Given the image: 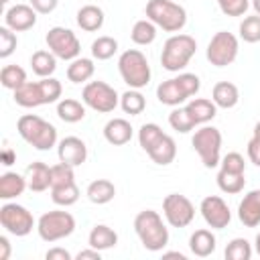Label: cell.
I'll use <instances>...</instances> for the list:
<instances>
[{
	"label": "cell",
	"instance_id": "obj_33",
	"mask_svg": "<svg viewBox=\"0 0 260 260\" xmlns=\"http://www.w3.org/2000/svg\"><path fill=\"white\" fill-rule=\"evenodd\" d=\"M217 187L228 193V195H236V193H242L244 187H246V173H232V171H223L219 169L217 173Z\"/></svg>",
	"mask_w": 260,
	"mask_h": 260
},
{
	"label": "cell",
	"instance_id": "obj_42",
	"mask_svg": "<svg viewBox=\"0 0 260 260\" xmlns=\"http://www.w3.org/2000/svg\"><path fill=\"white\" fill-rule=\"evenodd\" d=\"M75 167L67 165V162H57L51 167V187H61V185H69V183H75V173H73Z\"/></svg>",
	"mask_w": 260,
	"mask_h": 260
},
{
	"label": "cell",
	"instance_id": "obj_52",
	"mask_svg": "<svg viewBox=\"0 0 260 260\" xmlns=\"http://www.w3.org/2000/svg\"><path fill=\"white\" fill-rule=\"evenodd\" d=\"M10 258V242L6 236H0V260H8Z\"/></svg>",
	"mask_w": 260,
	"mask_h": 260
},
{
	"label": "cell",
	"instance_id": "obj_15",
	"mask_svg": "<svg viewBox=\"0 0 260 260\" xmlns=\"http://www.w3.org/2000/svg\"><path fill=\"white\" fill-rule=\"evenodd\" d=\"M57 156L61 162H67L71 167H79L87 160V146L77 136H65L57 142Z\"/></svg>",
	"mask_w": 260,
	"mask_h": 260
},
{
	"label": "cell",
	"instance_id": "obj_35",
	"mask_svg": "<svg viewBox=\"0 0 260 260\" xmlns=\"http://www.w3.org/2000/svg\"><path fill=\"white\" fill-rule=\"evenodd\" d=\"M118 53V41L114 37L102 35L91 43V57L98 61H108Z\"/></svg>",
	"mask_w": 260,
	"mask_h": 260
},
{
	"label": "cell",
	"instance_id": "obj_19",
	"mask_svg": "<svg viewBox=\"0 0 260 260\" xmlns=\"http://www.w3.org/2000/svg\"><path fill=\"white\" fill-rule=\"evenodd\" d=\"M156 98H158L160 104L171 106V108H177V106H181L183 102L189 100V95L185 93V89L181 87V83L177 81V77H171V79L160 81L158 87H156Z\"/></svg>",
	"mask_w": 260,
	"mask_h": 260
},
{
	"label": "cell",
	"instance_id": "obj_44",
	"mask_svg": "<svg viewBox=\"0 0 260 260\" xmlns=\"http://www.w3.org/2000/svg\"><path fill=\"white\" fill-rule=\"evenodd\" d=\"M18 45V39H16V32L8 26H0V57L2 59H8L14 49Z\"/></svg>",
	"mask_w": 260,
	"mask_h": 260
},
{
	"label": "cell",
	"instance_id": "obj_6",
	"mask_svg": "<svg viewBox=\"0 0 260 260\" xmlns=\"http://www.w3.org/2000/svg\"><path fill=\"white\" fill-rule=\"evenodd\" d=\"M37 232L43 242H59L63 238H69L75 232V217L69 211L53 209L45 211L37 221Z\"/></svg>",
	"mask_w": 260,
	"mask_h": 260
},
{
	"label": "cell",
	"instance_id": "obj_37",
	"mask_svg": "<svg viewBox=\"0 0 260 260\" xmlns=\"http://www.w3.org/2000/svg\"><path fill=\"white\" fill-rule=\"evenodd\" d=\"M51 199L59 207H69V205L77 203V199H79V187L75 183L61 185V187H51Z\"/></svg>",
	"mask_w": 260,
	"mask_h": 260
},
{
	"label": "cell",
	"instance_id": "obj_45",
	"mask_svg": "<svg viewBox=\"0 0 260 260\" xmlns=\"http://www.w3.org/2000/svg\"><path fill=\"white\" fill-rule=\"evenodd\" d=\"M217 6L225 16H244L250 8V0H217Z\"/></svg>",
	"mask_w": 260,
	"mask_h": 260
},
{
	"label": "cell",
	"instance_id": "obj_34",
	"mask_svg": "<svg viewBox=\"0 0 260 260\" xmlns=\"http://www.w3.org/2000/svg\"><path fill=\"white\" fill-rule=\"evenodd\" d=\"M120 108L124 110V114H130V116H138L144 112L146 108V98L140 93V89H128L120 95Z\"/></svg>",
	"mask_w": 260,
	"mask_h": 260
},
{
	"label": "cell",
	"instance_id": "obj_57",
	"mask_svg": "<svg viewBox=\"0 0 260 260\" xmlns=\"http://www.w3.org/2000/svg\"><path fill=\"white\" fill-rule=\"evenodd\" d=\"M0 2H2V4H8V2H10V0H0Z\"/></svg>",
	"mask_w": 260,
	"mask_h": 260
},
{
	"label": "cell",
	"instance_id": "obj_4",
	"mask_svg": "<svg viewBox=\"0 0 260 260\" xmlns=\"http://www.w3.org/2000/svg\"><path fill=\"white\" fill-rule=\"evenodd\" d=\"M118 71L122 81L132 89H142L150 81V65L140 49H126L118 57Z\"/></svg>",
	"mask_w": 260,
	"mask_h": 260
},
{
	"label": "cell",
	"instance_id": "obj_31",
	"mask_svg": "<svg viewBox=\"0 0 260 260\" xmlns=\"http://www.w3.org/2000/svg\"><path fill=\"white\" fill-rule=\"evenodd\" d=\"M30 69L39 77H53V73L57 69V57L51 51L39 49L30 57Z\"/></svg>",
	"mask_w": 260,
	"mask_h": 260
},
{
	"label": "cell",
	"instance_id": "obj_16",
	"mask_svg": "<svg viewBox=\"0 0 260 260\" xmlns=\"http://www.w3.org/2000/svg\"><path fill=\"white\" fill-rule=\"evenodd\" d=\"M238 219L246 228H258L260 225V189L248 191L244 199L238 205Z\"/></svg>",
	"mask_w": 260,
	"mask_h": 260
},
{
	"label": "cell",
	"instance_id": "obj_18",
	"mask_svg": "<svg viewBox=\"0 0 260 260\" xmlns=\"http://www.w3.org/2000/svg\"><path fill=\"white\" fill-rule=\"evenodd\" d=\"M26 183L28 189L35 193H43L47 189H51V167L43 160H35L26 167Z\"/></svg>",
	"mask_w": 260,
	"mask_h": 260
},
{
	"label": "cell",
	"instance_id": "obj_10",
	"mask_svg": "<svg viewBox=\"0 0 260 260\" xmlns=\"http://www.w3.org/2000/svg\"><path fill=\"white\" fill-rule=\"evenodd\" d=\"M45 43H47L49 51L57 59H63V61H73L81 53V43H79L77 35L71 28H65V26L49 28V32L45 37Z\"/></svg>",
	"mask_w": 260,
	"mask_h": 260
},
{
	"label": "cell",
	"instance_id": "obj_7",
	"mask_svg": "<svg viewBox=\"0 0 260 260\" xmlns=\"http://www.w3.org/2000/svg\"><path fill=\"white\" fill-rule=\"evenodd\" d=\"M191 144L195 152L199 154L205 169H213L221 160V132L215 126L203 124L199 130H195Z\"/></svg>",
	"mask_w": 260,
	"mask_h": 260
},
{
	"label": "cell",
	"instance_id": "obj_46",
	"mask_svg": "<svg viewBox=\"0 0 260 260\" xmlns=\"http://www.w3.org/2000/svg\"><path fill=\"white\" fill-rule=\"evenodd\" d=\"M219 169L232 171V173H246V160L240 152H228L219 160Z\"/></svg>",
	"mask_w": 260,
	"mask_h": 260
},
{
	"label": "cell",
	"instance_id": "obj_2",
	"mask_svg": "<svg viewBox=\"0 0 260 260\" xmlns=\"http://www.w3.org/2000/svg\"><path fill=\"white\" fill-rule=\"evenodd\" d=\"M16 130L24 142L37 150H51L57 146V128L37 114H24L16 122Z\"/></svg>",
	"mask_w": 260,
	"mask_h": 260
},
{
	"label": "cell",
	"instance_id": "obj_38",
	"mask_svg": "<svg viewBox=\"0 0 260 260\" xmlns=\"http://www.w3.org/2000/svg\"><path fill=\"white\" fill-rule=\"evenodd\" d=\"M162 136H165V132H162V128H160L158 124L146 122V124H142L140 130H138V144L142 146L144 152H148Z\"/></svg>",
	"mask_w": 260,
	"mask_h": 260
},
{
	"label": "cell",
	"instance_id": "obj_8",
	"mask_svg": "<svg viewBox=\"0 0 260 260\" xmlns=\"http://www.w3.org/2000/svg\"><path fill=\"white\" fill-rule=\"evenodd\" d=\"M240 51V41L234 32L228 30H217L211 41L207 43V51L205 57L213 67H228L236 61Z\"/></svg>",
	"mask_w": 260,
	"mask_h": 260
},
{
	"label": "cell",
	"instance_id": "obj_20",
	"mask_svg": "<svg viewBox=\"0 0 260 260\" xmlns=\"http://www.w3.org/2000/svg\"><path fill=\"white\" fill-rule=\"evenodd\" d=\"M75 20H77V26L85 32H95L104 26V20H106V14L100 6L95 4H85L77 10L75 14Z\"/></svg>",
	"mask_w": 260,
	"mask_h": 260
},
{
	"label": "cell",
	"instance_id": "obj_48",
	"mask_svg": "<svg viewBox=\"0 0 260 260\" xmlns=\"http://www.w3.org/2000/svg\"><path fill=\"white\" fill-rule=\"evenodd\" d=\"M28 2L39 14H51L59 4V0H28Z\"/></svg>",
	"mask_w": 260,
	"mask_h": 260
},
{
	"label": "cell",
	"instance_id": "obj_43",
	"mask_svg": "<svg viewBox=\"0 0 260 260\" xmlns=\"http://www.w3.org/2000/svg\"><path fill=\"white\" fill-rule=\"evenodd\" d=\"M39 85H41V93H43V102L45 104L59 102V98L63 93V85H61L59 79H55V77H41Z\"/></svg>",
	"mask_w": 260,
	"mask_h": 260
},
{
	"label": "cell",
	"instance_id": "obj_11",
	"mask_svg": "<svg viewBox=\"0 0 260 260\" xmlns=\"http://www.w3.org/2000/svg\"><path fill=\"white\" fill-rule=\"evenodd\" d=\"M0 223L2 228L10 234V236H16V238H24L32 232L35 228V217L32 213L24 207V205H18V203H4L0 207Z\"/></svg>",
	"mask_w": 260,
	"mask_h": 260
},
{
	"label": "cell",
	"instance_id": "obj_29",
	"mask_svg": "<svg viewBox=\"0 0 260 260\" xmlns=\"http://www.w3.org/2000/svg\"><path fill=\"white\" fill-rule=\"evenodd\" d=\"M85 195H87V199H89L91 203H95V205H106V203H110V201L116 197V187H114V183L108 181V179H95V181H91V183L87 185Z\"/></svg>",
	"mask_w": 260,
	"mask_h": 260
},
{
	"label": "cell",
	"instance_id": "obj_36",
	"mask_svg": "<svg viewBox=\"0 0 260 260\" xmlns=\"http://www.w3.org/2000/svg\"><path fill=\"white\" fill-rule=\"evenodd\" d=\"M0 83L6 89H18L20 85L26 83V71L20 65H4L0 71Z\"/></svg>",
	"mask_w": 260,
	"mask_h": 260
},
{
	"label": "cell",
	"instance_id": "obj_32",
	"mask_svg": "<svg viewBox=\"0 0 260 260\" xmlns=\"http://www.w3.org/2000/svg\"><path fill=\"white\" fill-rule=\"evenodd\" d=\"M156 28H158V26H156L152 20L140 18V20L134 22V26H132V30H130V39H132L134 45L146 47V45L154 43V39H156Z\"/></svg>",
	"mask_w": 260,
	"mask_h": 260
},
{
	"label": "cell",
	"instance_id": "obj_49",
	"mask_svg": "<svg viewBox=\"0 0 260 260\" xmlns=\"http://www.w3.org/2000/svg\"><path fill=\"white\" fill-rule=\"evenodd\" d=\"M45 258H47V260H71L73 256H71V252H67L65 248H51V250H47Z\"/></svg>",
	"mask_w": 260,
	"mask_h": 260
},
{
	"label": "cell",
	"instance_id": "obj_56",
	"mask_svg": "<svg viewBox=\"0 0 260 260\" xmlns=\"http://www.w3.org/2000/svg\"><path fill=\"white\" fill-rule=\"evenodd\" d=\"M254 136L260 138V122H256V126H254Z\"/></svg>",
	"mask_w": 260,
	"mask_h": 260
},
{
	"label": "cell",
	"instance_id": "obj_9",
	"mask_svg": "<svg viewBox=\"0 0 260 260\" xmlns=\"http://www.w3.org/2000/svg\"><path fill=\"white\" fill-rule=\"evenodd\" d=\"M81 100L87 108H91L93 112H100V114H110L120 104L118 91L110 83L100 81V79L85 83V87L81 91Z\"/></svg>",
	"mask_w": 260,
	"mask_h": 260
},
{
	"label": "cell",
	"instance_id": "obj_22",
	"mask_svg": "<svg viewBox=\"0 0 260 260\" xmlns=\"http://www.w3.org/2000/svg\"><path fill=\"white\" fill-rule=\"evenodd\" d=\"M185 108L197 126H203L217 116V106L213 104V100L207 98H193Z\"/></svg>",
	"mask_w": 260,
	"mask_h": 260
},
{
	"label": "cell",
	"instance_id": "obj_39",
	"mask_svg": "<svg viewBox=\"0 0 260 260\" xmlns=\"http://www.w3.org/2000/svg\"><path fill=\"white\" fill-rule=\"evenodd\" d=\"M254 254L252 250V244L246 240V238H234L228 246H225V260H250Z\"/></svg>",
	"mask_w": 260,
	"mask_h": 260
},
{
	"label": "cell",
	"instance_id": "obj_26",
	"mask_svg": "<svg viewBox=\"0 0 260 260\" xmlns=\"http://www.w3.org/2000/svg\"><path fill=\"white\" fill-rule=\"evenodd\" d=\"M14 104L20 106V108H37V106H45L39 81H26V83L20 85L18 89H14Z\"/></svg>",
	"mask_w": 260,
	"mask_h": 260
},
{
	"label": "cell",
	"instance_id": "obj_27",
	"mask_svg": "<svg viewBox=\"0 0 260 260\" xmlns=\"http://www.w3.org/2000/svg\"><path fill=\"white\" fill-rule=\"evenodd\" d=\"M146 154L150 156L152 162H156V165H160V167H167V165H171V162L175 160V156H177V144H175V140H173L169 134H165Z\"/></svg>",
	"mask_w": 260,
	"mask_h": 260
},
{
	"label": "cell",
	"instance_id": "obj_47",
	"mask_svg": "<svg viewBox=\"0 0 260 260\" xmlns=\"http://www.w3.org/2000/svg\"><path fill=\"white\" fill-rule=\"evenodd\" d=\"M246 152H248V158H250V162H254L256 167H260V138L252 136V138L248 140Z\"/></svg>",
	"mask_w": 260,
	"mask_h": 260
},
{
	"label": "cell",
	"instance_id": "obj_50",
	"mask_svg": "<svg viewBox=\"0 0 260 260\" xmlns=\"http://www.w3.org/2000/svg\"><path fill=\"white\" fill-rule=\"evenodd\" d=\"M75 258H77V260H100V258H102V252L89 246L87 250H81V252H77V256H75Z\"/></svg>",
	"mask_w": 260,
	"mask_h": 260
},
{
	"label": "cell",
	"instance_id": "obj_53",
	"mask_svg": "<svg viewBox=\"0 0 260 260\" xmlns=\"http://www.w3.org/2000/svg\"><path fill=\"white\" fill-rule=\"evenodd\" d=\"M162 256H165V258H179V260H185V254H181V252H165Z\"/></svg>",
	"mask_w": 260,
	"mask_h": 260
},
{
	"label": "cell",
	"instance_id": "obj_17",
	"mask_svg": "<svg viewBox=\"0 0 260 260\" xmlns=\"http://www.w3.org/2000/svg\"><path fill=\"white\" fill-rule=\"evenodd\" d=\"M132 126L126 118H112L106 122L104 126V138L112 144V146H122V144H128L132 140Z\"/></svg>",
	"mask_w": 260,
	"mask_h": 260
},
{
	"label": "cell",
	"instance_id": "obj_40",
	"mask_svg": "<svg viewBox=\"0 0 260 260\" xmlns=\"http://www.w3.org/2000/svg\"><path fill=\"white\" fill-rule=\"evenodd\" d=\"M169 126L175 130V132H181V134H187V132H191L197 124L193 122V118L189 116V112H187V108H175L171 114H169Z\"/></svg>",
	"mask_w": 260,
	"mask_h": 260
},
{
	"label": "cell",
	"instance_id": "obj_28",
	"mask_svg": "<svg viewBox=\"0 0 260 260\" xmlns=\"http://www.w3.org/2000/svg\"><path fill=\"white\" fill-rule=\"evenodd\" d=\"M85 108L87 106L79 100L63 98L57 102V116H59V120H63L67 124H75V122H81L85 118Z\"/></svg>",
	"mask_w": 260,
	"mask_h": 260
},
{
	"label": "cell",
	"instance_id": "obj_1",
	"mask_svg": "<svg viewBox=\"0 0 260 260\" xmlns=\"http://www.w3.org/2000/svg\"><path fill=\"white\" fill-rule=\"evenodd\" d=\"M134 232L148 252H160L169 244V228L154 209H144L134 217Z\"/></svg>",
	"mask_w": 260,
	"mask_h": 260
},
{
	"label": "cell",
	"instance_id": "obj_54",
	"mask_svg": "<svg viewBox=\"0 0 260 260\" xmlns=\"http://www.w3.org/2000/svg\"><path fill=\"white\" fill-rule=\"evenodd\" d=\"M254 252L260 256V232H258V236H256V240H254Z\"/></svg>",
	"mask_w": 260,
	"mask_h": 260
},
{
	"label": "cell",
	"instance_id": "obj_41",
	"mask_svg": "<svg viewBox=\"0 0 260 260\" xmlns=\"http://www.w3.org/2000/svg\"><path fill=\"white\" fill-rule=\"evenodd\" d=\"M238 30H240V39L244 43H260V14L244 16Z\"/></svg>",
	"mask_w": 260,
	"mask_h": 260
},
{
	"label": "cell",
	"instance_id": "obj_25",
	"mask_svg": "<svg viewBox=\"0 0 260 260\" xmlns=\"http://www.w3.org/2000/svg\"><path fill=\"white\" fill-rule=\"evenodd\" d=\"M87 244L91 248L104 252V250H110V248H114L118 244V234L106 223H95L91 228L89 236H87Z\"/></svg>",
	"mask_w": 260,
	"mask_h": 260
},
{
	"label": "cell",
	"instance_id": "obj_21",
	"mask_svg": "<svg viewBox=\"0 0 260 260\" xmlns=\"http://www.w3.org/2000/svg\"><path fill=\"white\" fill-rule=\"evenodd\" d=\"M211 100L217 108H223V110H230L234 106H238L240 102V89L236 83L232 81H217L211 89Z\"/></svg>",
	"mask_w": 260,
	"mask_h": 260
},
{
	"label": "cell",
	"instance_id": "obj_3",
	"mask_svg": "<svg viewBox=\"0 0 260 260\" xmlns=\"http://www.w3.org/2000/svg\"><path fill=\"white\" fill-rule=\"evenodd\" d=\"M195 51H197V41L191 35L175 32L162 45L160 65H162V69H167L171 73H179L189 65Z\"/></svg>",
	"mask_w": 260,
	"mask_h": 260
},
{
	"label": "cell",
	"instance_id": "obj_30",
	"mask_svg": "<svg viewBox=\"0 0 260 260\" xmlns=\"http://www.w3.org/2000/svg\"><path fill=\"white\" fill-rule=\"evenodd\" d=\"M95 73V65L93 59L89 57H77L67 65V79L71 83H85L93 77Z\"/></svg>",
	"mask_w": 260,
	"mask_h": 260
},
{
	"label": "cell",
	"instance_id": "obj_5",
	"mask_svg": "<svg viewBox=\"0 0 260 260\" xmlns=\"http://www.w3.org/2000/svg\"><path fill=\"white\" fill-rule=\"evenodd\" d=\"M146 18L165 32H179L187 24V10L173 0H148Z\"/></svg>",
	"mask_w": 260,
	"mask_h": 260
},
{
	"label": "cell",
	"instance_id": "obj_51",
	"mask_svg": "<svg viewBox=\"0 0 260 260\" xmlns=\"http://www.w3.org/2000/svg\"><path fill=\"white\" fill-rule=\"evenodd\" d=\"M0 160H2L4 167H10L12 162H16V152L10 146H4L2 152H0Z\"/></svg>",
	"mask_w": 260,
	"mask_h": 260
},
{
	"label": "cell",
	"instance_id": "obj_12",
	"mask_svg": "<svg viewBox=\"0 0 260 260\" xmlns=\"http://www.w3.org/2000/svg\"><path fill=\"white\" fill-rule=\"evenodd\" d=\"M162 215L171 228H187L195 219V205L181 193H169L162 199Z\"/></svg>",
	"mask_w": 260,
	"mask_h": 260
},
{
	"label": "cell",
	"instance_id": "obj_23",
	"mask_svg": "<svg viewBox=\"0 0 260 260\" xmlns=\"http://www.w3.org/2000/svg\"><path fill=\"white\" fill-rule=\"evenodd\" d=\"M26 187H28L26 177H22L14 171H6L4 175H0V199H4V201L20 197Z\"/></svg>",
	"mask_w": 260,
	"mask_h": 260
},
{
	"label": "cell",
	"instance_id": "obj_55",
	"mask_svg": "<svg viewBox=\"0 0 260 260\" xmlns=\"http://www.w3.org/2000/svg\"><path fill=\"white\" fill-rule=\"evenodd\" d=\"M252 8L256 14H260V0H252Z\"/></svg>",
	"mask_w": 260,
	"mask_h": 260
},
{
	"label": "cell",
	"instance_id": "obj_13",
	"mask_svg": "<svg viewBox=\"0 0 260 260\" xmlns=\"http://www.w3.org/2000/svg\"><path fill=\"white\" fill-rule=\"evenodd\" d=\"M199 211H201V217L205 219V223L211 230H223L232 221V211H230L228 203L219 195H207V197H203L201 199V205H199Z\"/></svg>",
	"mask_w": 260,
	"mask_h": 260
},
{
	"label": "cell",
	"instance_id": "obj_24",
	"mask_svg": "<svg viewBox=\"0 0 260 260\" xmlns=\"http://www.w3.org/2000/svg\"><path fill=\"white\" fill-rule=\"evenodd\" d=\"M189 248L195 256L199 258H207L215 252L217 248V240H215V234L211 230H195L189 238Z\"/></svg>",
	"mask_w": 260,
	"mask_h": 260
},
{
	"label": "cell",
	"instance_id": "obj_14",
	"mask_svg": "<svg viewBox=\"0 0 260 260\" xmlns=\"http://www.w3.org/2000/svg\"><path fill=\"white\" fill-rule=\"evenodd\" d=\"M37 10L30 4H14L8 6L4 12V26L12 28L14 32H24L37 24Z\"/></svg>",
	"mask_w": 260,
	"mask_h": 260
}]
</instances>
